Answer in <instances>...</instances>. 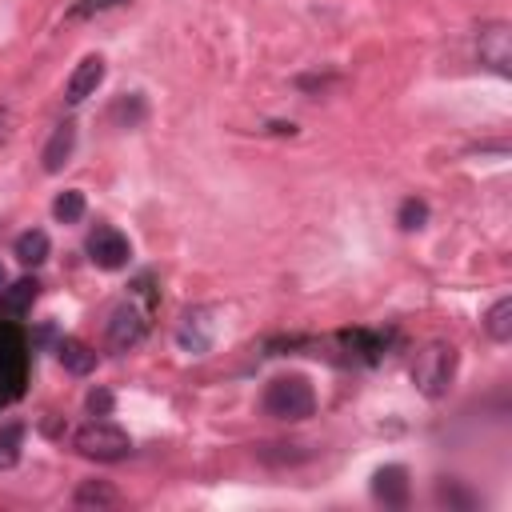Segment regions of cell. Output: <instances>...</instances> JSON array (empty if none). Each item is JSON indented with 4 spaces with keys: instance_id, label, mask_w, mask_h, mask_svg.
I'll return each instance as SVG.
<instances>
[{
    "instance_id": "1",
    "label": "cell",
    "mask_w": 512,
    "mask_h": 512,
    "mask_svg": "<svg viewBox=\"0 0 512 512\" xmlns=\"http://www.w3.org/2000/svg\"><path fill=\"white\" fill-rule=\"evenodd\" d=\"M264 412L276 416V420H308L316 412V392H312L308 376L288 372V376L268 380V388H264Z\"/></svg>"
},
{
    "instance_id": "2",
    "label": "cell",
    "mask_w": 512,
    "mask_h": 512,
    "mask_svg": "<svg viewBox=\"0 0 512 512\" xmlns=\"http://www.w3.org/2000/svg\"><path fill=\"white\" fill-rule=\"evenodd\" d=\"M452 376H456V348L444 344V340H432L416 364H412V384L428 396V400H440L448 388H452Z\"/></svg>"
},
{
    "instance_id": "3",
    "label": "cell",
    "mask_w": 512,
    "mask_h": 512,
    "mask_svg": "<svg viewBox=\"0 0 512 512\" xmlns=\"http://www.w3.org/2000/svg\"><path fill=\"white\" fill-rule=\"evenodd\" d=\"M72 444L80 448V456L88 460H124L132 452V440L124 428L108 424V420H88L84 428H76Z\"/></svg>"
},
{
    "instance_id": "4",
    "label": "cell",
    "mask_w": 512,
    "mask_h": 512,
    "mask_svg": "<svg viewBox=\"0 0 512 512\" xmlns=\"http://www.w3.org/2000/svg\"><path fill=\"white\" fill-rule=\"evenodd\" d=\"M24 368H28L24 336L12 324H0V408L24 392Z\"/></svg>"
},
{
    "instance_id": "5",
    "label": "cell",
    "mask_w": 512,
    "mask_h": 512,
    "mask_svg": "<svg viewBox=\"0 0 512 512\" xmlns=\"http://www.w3.org/2000/svg\"><path fill=\"white\" fill-rule=\"evenodd\" d=\"M148 316H152L148 304H136L132 296L120 300V304L112 308V316H108V348H112V352L136 348V344L148 336Z\"/></svg>"
},
{
    "instance_id": "6",
    "label": "cell",
    "mask_w": 512,
    "mask_h": 512,
    "mask_svg": "<svg viewBox=\"0 0 512 512\" xmlns=\"http://www.w3.org/2000/svg\"><path fill=\"white\" fill-rule=\"evenodd\" d=\"M84 252H88V260H92L96 268H104V272H116V268H124V264L132 260L128 236H124L120 228H112V224H96V228L88 232V240H84Z\"/></svg>"
},
{
    "instance_id": "7",
    "label": "cell",
    "mask_w": 512,
    "mask_h": 512,
    "mask_svg": "<svg viewBox=\"0 0 512 512\" xmlns=\"http://www.w3.org/2000/svg\"><path fill=\"white\" fill-rule=\"evenodd\" d=\"M176 344L192 356H204L212 344H216V308L200 304V308H188L176 324Z\"/></svg>"
},
{
    "instance_id": "8",
    "label": "cell",
    "mask_w": 512,
    "mask_h": 512,
    "mask_svg": "<svg viewBox=\"0 0 512 512\" xmlns=\"http://www.w3.org/2000/svg\"><path fill=\"white\" fill-rule=\"evenodd\" d=\"M476 52H480V64H488L496 76H512V32L504 20H492L480 28Z\"/></svg>"
},
{
    "instance_id": "9",
    "label": "cell",
    "mask_w": 512,
    "mask_h": 512,
    "mask_svg": "<svg viewBox=\"0 0 512 512\" xmlns=\"http://www.w3.org/2000/svg\"><path fill=\"white\" fill-rule=\"evenodd\" d=\"M104 56H84L76 68H72V76H68V84H64V100L68 104H84L88 96H96V88L104 84Z\"/></svg>"
},
{
    "instance_id": "10",
    "label": "cell",
    "mask_w": 512,
    "mask_h": 512,
    "mask_svg": "<svg viewBox=\"0 0 512 512\" xmlns=\"http://www.w3.org/2000/svg\"><path fill=\"white\" fill-rule=\"evenodd\" d=\"M372 496L388 508H404L408 504V472L400 464H384L372 472Z\"/></svg>"
},
{
    "instance_id": "11",
    "label": "cell",
    "mask_w": 512,
    "mask_h": 512,
    "mask_svg": "<svg viewBox=\"0 0 512 512\" xmlns=\"http://www.w3.org/2000/svg\"><path fill=\"white\" fill-rule=\"evenodd\" d=\"M72 148H76V124H72V120H64V124H56V128H52V136H48V144H44V152H40L44 172H48V176H52V172H60V168L68 164Z\"/></svg>"
},
{
    "instance_id": "12",
    "label": "cell",
    "mask_w": 512,
    "mask_h": 512,
    "mask_svg": "<svg viewBox=\"0 0 512 512\" xmlns=\"http://www.w3.org/2000/svg\"><path fill=\"white\" fill-rule=\"evenodd\" d=\"M36 296H40V280H36V276H24V280L0 288V312L16 320V316H24V312L36 304Z\"/></svg>"
},
{
    "instance_id": "13",
    "label": "cell",
    "mask_w": 512,
    "mask_h": 512,
    "mask_svg": "<svg viewBox=\"0 0 512 512\" xmlns=\"http://www.w3.org/2000/svg\"><path fill=\"white\" fill-rule=\"evenodd\" d=\"M56 356H60V364H64L72 376H88V372L96 368V352H92L84 340H72V336H64V340L56 344Z\"/></svg>"
},
{
    "instance_id": "14",
    "label": "cell",
    "mask_w": 512,
    "mask_h": 512,
    "mask_svg": "<svg viewBox=\"0 0 512 512\" xmlns=\"http://www.w3.org/2000/svg\"><path fill=\"white\" fill-rule=\"evenodd\" d=\"M484 332H488L496 344H508V340H512V296H500V300L488 308Z\"/></svg>"
},
{
    "instance_id": "15",
    "label": "cell",
    "mask_w": 512,
    "mask_h": 512,
    "mask_svg": "<svg viewBox=\"0 0 512 512\" xmlns=\"http://www.w3.org/2000/svg\"><path fill=\"white\" fill-rule=\"evenodd\" d=\"M16 260L20 264H44L48 260V232H40V228H28V232H20L16 236Z\"/></svg>"
},
{
    "instance_id": "16",
    "label": "cell",
    "mask_w": 512,
    "mask_h": 512,
    "mask_svg": "<svg viewBox=\"0 0 512 512\" xmlns=\"http://www.w3.org/2000/svg\"><path fill=\"white\" fill-rule=\"evenodd\" d=\"M72 500H76V508H116L120 504L116 488H108L104 480H84Z\"/></svg>"
},
{
    "instance_id": "17",
    "label": "cell",
    "mask_w": 512,
    "mask_h": 512,
    "mask_svg": "<svg viewBox=\"0 0 512 512\" xmlns=\"http://www.w3.org/2000/svg\"><path fill=\"white\" fill-rule=\"evenodd\" d=\"M52 216H56L60 224H76V220L84 216V192H80V188L60 192V196L52 200Z\"/></svg>"
},
{
    "instance_id": "18",
    "label": "cell",
    "mask_w": 512,
    "mask_h": 512,
    "mask_svg": "<svg viewBox=\"0 0 512 512\" xmlns=\"http://www.w3.org/2000/svg\"><path fill=\"white\" fill-rule=\"evenodd\" d=\"M20 440H24V424H4L0 428V468H12L20 460Z\"/></svg>"
},
{
    "instance_id": "19",
    "label": "cell",
    "mask_w": 512,
    "mask_h": 512,
    "mask_svg": "<svg viewBox=\"0 0 512 512\" xmlns=\"http://www.w3.org/2000/svg\"><path fill=\"white\" fill-rule=\"evenodd\" d=\"M396 224H400L404 232L424 228V224H428V204H424V200H416V196H408V200L400 204V212H396Z\"/></svg>"
},
{
    "instance_id": "20",
    "label": "cell",
    "mask_w": 512,
    "mask_h": 512,
    "mask_svg": "<svg viewBox=\"0 0 512 512\" xmlns=\"http://www.w3.org/2000/svg\"><path fill=\"white\" fill-rule=\"evenodd\" d=\"M112 116L124 120V128H136V124L144 120V100H140L136 92H132V96H120L116 108H112Z\"/></svg>"
},
{
    "instance_id": "21",
    "label": "cell",
    "mask_w": 512,
    "mask_h": 512,
    "mask_svg": "<svg viewBox=\"0 0 512 512\" xmlns=\"http://www.w3.org/2000/svg\"><path fill=\"white\" fill-rule=\"evenodd\" d=\"M116 4H124V0H76V4L68 8V20H84V16L108 12V8H116Z\"/></svg>"
},
{
    "instance_id": "22",
    "label": "cell",
    "mask_w": 512,
    "mask_h": 512,
    "mask_svg": "<svg viewBox=\"0 0 512 512\" xmlns=\"http://www.w3.org/2000/svg\"><path fill=\"white\" fill-rule=\"evenodd\" d=\"M112 404H116V400H112V392H108V388H92V392L84 396V408H88L92 416H108V412H112Z\"/></svg>"
},
{
    "instance_id": "23",
    "label": "cell",
    "mask_w": 512,
    "mask_h": 512,
    "mask_svg": "<svg viewBox=\"0 0 512 512\" xmlns=\"http://www.w3.org/2000/svg\"><path fill=\"white\" fill-rule=\"evenodd\" d=\"M4 136H8V112L0 108V140H4Z\"/></svg>"
},
{
    "instance_id": "24",
    "label": "cell",
    "mask_w": 512,
    "mask_h": 512,
    "mask_svg": "<svg viewBox=\"0 0 512 512\" xmlns=\"http://www.w3.org/2000/svg\"><path fill=\"white\" fill-rule=\"evenodd\" d=\"M4 280H8V272H4V264H0V288H4Z\"/></svg>"
}]
</instances>
